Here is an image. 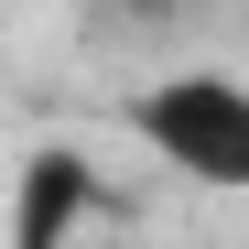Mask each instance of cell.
Listing matches in <instances>:
<instances>
[{
    "label": "cell",
    "instance_id": "obj_2",
    "mask_svg": "<svg viewBox=\"0 0 249 249\" xmlns=\"http://www.w3.org/2000/svg\"><path fill=\"white\" fill-rule=\"evenodd\" d=\"M98 206H108V184H98L87 152L76 141H33L22 174H11V249H76L98 228Z\"/></svg>",
    "mask_w": 249,
    "mask_h": 249
},
{
    "label": "cell",
    "instance_id": "obj_1",
    "mask_svg": "<svg viewBox=\"0 0 249 249\" xmlns=\"http://www.w3.org/2000/svg\"><path fill=\"white\" fill-rule=\"evenodd\" d=\"M119 130L195 195H249V76H228V65H174L152 87H130Z\"/></svg>",
    "mask_w": 249,
    "mask_h": 249
}]
</instances>
